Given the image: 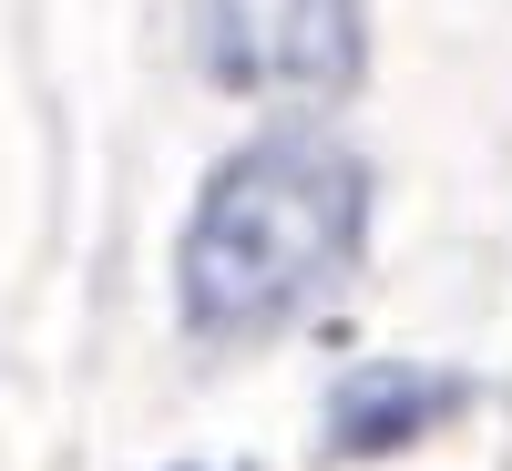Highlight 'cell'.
Wrapping results in <instances>:
<instances>
[{
  "mask_svg": "<svg viewBox=\"0 0 512 471\" xmlns=\"http://www.w3.org/2000/svg\"><path fill=\"white\" fill-rule=\"evenodd\" d=\"M379 175L338 113H267L205 164L175 236V338L205 369L308 338L369 267Z\"/></svg>",
  "mask_w": 512,
  "mask_h": 471,
  "instance_id": "1",
  "label": "cell"
},
{
  "mask_svg": "<svg viewBox=\"0 0 512 471\" xmlns=\"http://www.w3.org/2000/svg\"><path fill=\"white\" fill-rule=\"evenodd\" d=\"M195 82L256 113H338L369 82V0H185Z\"/></svg>",
  "mask_w": 512,
  "mask_h": 471,
  "instance_id": "2",
  "label": "cell"
},
{
  "mask_svg": "<svg viewBox=\"0 0 512 471\" xmlns=\"http://www.w3.org/2000/svg\"><path fill=\"white\" fill-rule=\"evenodd\" d=\"M482 410L472 369H431V359H359L328 379L318 400V471H390L410 451H431L441 431Z\"/></svg>",
  "mask_w": 512,
  "mask_h": 471,
  "instance_id": "3",
  "label": "cell"
},
{
  "mask_svg": "<svg viewBox=\"0 0 512 471\" xmlns=\"http://www.w3.org/2000/svg\"><path fill=\"white\" fill-rule=\"evenodd\" d=\"M164 471H226V461H164Z\"/></svg>",
  "mask_w": 512,
  "mask_h": 471,
  "instance_id": "4",
  "label": "cell"
}]
</instances>
